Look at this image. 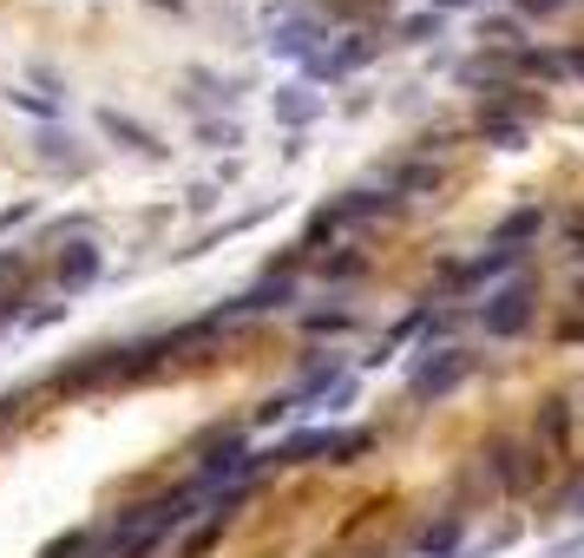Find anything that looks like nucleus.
<instances>
[{"label":"nucleus","mask_w":584,"mask_h":558,"mask_svg":"<svg viewBox=\"0 0 584 558\" xmlns=\"http://www.w3.org/2000/svg\"><path fill=\"white\" fill-rule=\"evenodd\" d=\"M473 368H480V355H467V349H421V362L408 368V388H414V401H447L454 388L473 382Z\"/></svg>","instance_id":"7ed1b4c3"},{"label":"nucleus","mask_w":584,"mask_h":558,"mask_svg":"<svg viewBox=\"0 0 584 558\" xmlns=\"http://www.w3.org/2000/svg\"><path fill=\"white\" fill-rule=\"evenodd\" d=\"M559 335H565V342H584V316H572V322H565Z\"/></svg>","instance_id":"aec40b11"},{"label":"nucleus","mask_w":584,"mask_h":558,"mask_svg":"<svg viewBox=\"0 0 584 558\" xmlns=\"http://www.w3.org/2000/svg\"><path fill=\"white\" fill-rule=\"evenodd\" d=\"M539 230H546V204H519V210H506V217L493 224V243H500V250H526Z\"/></svg>","instance_id":"6e6552de"},{"label":"nucleus","mask_w":584,"mask_h":558,"mask_svg":"<svg viewBox=\"0 0 584 558\" xmlns=\"http://www.w3.org/2000/svg\"><path fill=\"white\" fill-rule=\"evenodd\" d=\"M460 7H473V0H434V13H460Z\"/></svg>","instance_id":"412c9836"},{"label":"nucleus","mask_w":584,"mask_h":558,"mask_svg":"<svg viewBox=\"0 0 584 558\" xmlns=\"http://www.w3.org/2000/svg\"><path fill=\"white\" fill-rule=\"evenodd\" d=\"M158 7H171V13H178V7H184V0H158Z\"/></svg>","instance_id":"4be33fe9"},{"label":"nucleus","mask_w":584,"mask_h":558,"mask_svg":"<svg viewBox=\"0 0 584 558\" xmlns=\"http://www.w3.org/2000/svg\"><path fill=\"white\" fill-rule=\"evenodd\" d=\"M533 316H539V283H533V276H506V283L480 303V329H486L493 342H519V335L533 329Z\"/></svg>","instance_id":"f03ea898"},{"label":"nucleus","mask_w":584,"mask_h":558,"mask_svg":"<svg viewBox=\"0 0 584 558\" xmlns=\"http://www.w3.org/2000/svg\"><path fill=\"white\" fill-rule=\"evenodd\" d=\"M302 329L309 335H342V329H355V309H309Z\"/></svg>","instance_id":"ddd939ff"},{"label":"nucleus","mask_w":584,"mask_h":558,"mask_svg":"<svg viewBox=\"0 0 584 558\" xmlns=\"http://www.w3.org/2000/svg\"><path fill=\"white\" fill-rule=\"evenodd\" d=\"M533 441L559 454V447L572 441V408H565V401H546V414H539V428H533Z\"/></svg>","instance_id":"9b49d317"},{"label":"nucleus","mask_w":584,"mask_h":558,"mask_svg":"<svg viewBox=\"0 0 584 558\" xmlns=\"http://www.w3.org/2000/svg\"><path fill=\"white\" fill-rule=\"evenodd\" d=\"M579 303H584V276H579Z\"/></svg>","instance_id":"5701e85b"},{"label":"nucleus","mask_w":584,"mask_h":558,"mask_svg":"<svg viewBox=\"0 0 584 558\" xmlns=\"http://www.w3.org/2000/svg\"><path fill=\"white\" fill-rule=\"evenodd\" d=\"M263 26H270V53H283V59H309V53H322V20L316 13H302L296 0H276L270 13H263Z\"/></svg>","instance_id":"20e7f679"},{"label":"nucleus","mask_w":584,"mask_h":558,"mask_svg":"<svg viewBox=\"0 0 584 558\" xmlns=\"http://www.w3.org/2000/svg\"><path fill=\"white\" fill-rule=\"evenodd\" d=\"M33 217H39V204H7V210H0V237L20 230V224H33Z\"/></svg>","instance_id":"dca6fc26"},{"label":"nucleus","mask_w":584,"mask_h":558,"mask_svg":"<svg viewBox=\"0 0 584 558\" xmlns=\"http://www.w3.org/2000/svg\"><path fill=\"white\" fill-rule=\"evenodd\" d=\"M579 513H584V500H579Z\"/></svg>","instance_id":"b1692460"},{"label":"nucleus","mask_w":584,"mask_h":558,"mask_svg":"<svg viewBox=\"0 0 584 558\" xmlns=\"http://www.w3.org/2000/svg\"><path fill=\"white\" fill-rule=\"evenodd\" d=\"M375 53H381V39H375V33H348V39H335V46L309 53V59H302V79H329V86H335V79L362 72Z\"/></svg>","instance_id":"39448f33"},{"label":"nucleus","mask_w":584,"mask_h":558,"mask_svg":"<svg viewBox=\"0 0 584 558\" xmlns=\"http://www.w3.org/2000/svg\"><path fill=\"white\" fill-rule=\"evenodd\" d=\"M486 460H493V480H500L506 493H526V487H533V467H526V447H519V441H493Z\"/></svg>","instance_id":"1a4fd4ad"},{"label":"nucleus","mask_w":584,"mask_h":558,"mask_svg":"<svg viewBox=\"0 0 584 558\" xmlns=\"http://www.w3.org/2000/svg\"><path fill=\"white\" fill-rule=\"evenodd\" d=\"M572 0H519V13H533V20H552V13H565Z\"/></svg>","instance_id":"a211bd4d"},{"label":"nucleus","mask_w":584,"mask_h":558,"mask_svg":"<svg viewBox=\"0 0 584 558\" xmlns=\"http://www.w3.org/2000/svg\"><path fill=\"white\" fill-rule=\"evenodd\" d=\"M99 270H105V250H99V243H85V237H79V243H66V250H59V263H53V276H59V289H66V296H79L85 283H99Z\"/></svg>","instance_id":"0eeeda50"},{"label":"nucleus","mask_w":584,"mask_h":558,"mask_svg":"<svg viewBox=\"0 0 584 558\" xmlns=\"http://www.w3.org/2000/svg\"><path fill=\"white\" fill-rule=\"evenodd\" d=\"M368 447H375V434H368V428H302V434L276 441V447L250 454V467H243V474L256 480V474H276V467H309V460H329V467H355Z\"/></svg>","instance_id":"f257e3e1"},{"label":"nucleus","mask_w":584,"mask_h":558,"mask_svg":"<svg viewBox=\"0 0 584 558\" xmlns=\"http://www.w3.org/2000/svg\"><path fill=\"white\" fill-rule=\"evenodd\" d=\"M427 33H440V13L427 7V13H414L408 26H401V39H427Z\"/></svg>","instance_id":"2eb2a0df"},{"label":"nucleus","mask_w":584,"mask_h":558,"mask_svg":"<svg viewBox=\"0 0 584 558\" xmlns=\"http://www.w3.org/2000/svg\"><path fill=\"white\" fill-rule=\"evenodd\" d=\"M362 270H368L362 250H348V257H322V276H335V283H348V276H362Z\"/></svg>","instance_id":"4468645a"},{"label":"nucleus","mask_w":584,"mask_h":558,"mask_svg":"<svg viewBox=\"0 0 584 558\" xmlns=\"http://www.w3.org/2000/svg\"><path fill=\"white\" fill-rule=\"evenodd\" d=\"M559 59H565V79H584V46H565Z\"/></svg>","instance_id":"6ab92c4d"},{"label":"nucleus","mask_w":584,"mask_h":558,"mask_svg":"<svg viewBox=\"0 0 584 558\" xmlns=\"http://www.w3.org/2000/svg\"><path fill=\"white\" fill-rule=\"evenodd\" d=\"M316 112H322V99H316L309 86H283V92H276V118H283V125H309Z\"/></svg>","instance_id":"9d476101"},{"label":"nucleus","mask_w":584,"mask_h":558,"mask_svg":"<svg viewBox=\"0 0 584 558\" xmlns=\"http://www.w3.org/2000/svg\"><path fill=\"white\" fill-rule=\"evenodd\" d=\"M519 257H526V250H500V243H493V250H480V257L454 263V270H447V289H480V283H493V276H513V270H519Z\"/></svg>","instance_id":"423d86ee"},{"label":"nucleus","mask_w":584,"mask_h":558,"mask_svg":"<svg viewBox=\"0 0 584 558\" xmlns=\"http://www.w3.org/2000/svg\"><path fill=\"white\" fill-rule=\"evenodd\" d=\"M99 125H105V132H112L118 145H131V151H164V145H158V138H151L145 125H131V118H125V112H112V105L99 112Z\"/></svg>","instance_id":"f8f14e48"},{"label":"nucleus","mask_w":584,"mask_h":558,"mask_svg":"<svg viewBox=\"0 0 584 558\" xmlns=\"http://www.w3.org/2000/svg\"><path fill=\"white\" fill-rule=\"evenodd\" d=\"M565 250L584 263V210H565Z\"/></svg>","instance_id":"f3484780"}]
</instances>
